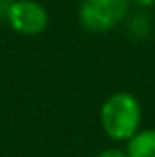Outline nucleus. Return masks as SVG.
<instances>
[{
    "instance_id": "1",
    "label": "nucleus",
    "mask_w": 155,
    "mask_h": 157,
    "mask_svg": "<svg viewBox=\"0 0 155 157\" xmlns=\"http://www.w3.org/2000/svg\"><path fill=\"white\" fill-rule=\"evenodd\" d=\"M141 109L131 94H113L101 107V125L112 139H131L137 133Z\"/></svg>"
},
{
    "instance_id": "2",
    "label": "nucleus",
    "mask_w": 155,
    "mask_h": 157,
    "mask_svg": "<svg viewBox=\"0 0 155 157\" xmlns=\"http://www.w3.org/2000/svg\"><path fill=\"white\" fill-rule=\"evenodd\" d=\"M127 12V0H81L80 24L89 32H105L117 26Z\"/></svg>"
},
{
    "instance_id": "3",
    "label": "nucleus",
    "mask_w": 155,
    "mask_h": 157,
    "mask_svg": "<svg viewBox=\"0 0 155 157\" xmlns=\"http://www.w3.org/2000/svg\"><path fill=\"white\" fill-rule=\"evenodd\" d=\"M8 24L18 34L36 36L46 30L48 26V12L36 0H16L8 6L6 12Z\"/></svg>"
},
{
    "instance_id": "4",
    "label": "nucleus",
    "mask_w": 155,
    "mask_h": 157,
    "mask_svg": "<svg viewBox=\"0 0 155 157\" xmlns=\"http://www.w3.org/2000/svg\"><path fill=\"white\" fill-rule=\"evenodd\" d=\"M127 157H155V129L137 131L127 143Z\"/></svg>"
},
{
    "instance_id": "5",
    "label": "nucleus",
    "mask_w": 155,
    "mask_h": 157,
    "mask_svg": "<svg viewBox=\"0 0 155 157\" xmlns=\"http://www.w3.org/2000/svg\"><path fill=\"white\" fill-rule=\"evenodd\" d=\"M97 157H127L123 153V151H119V149H105V151H101Z\"/></svg>"
},
{
    "instance_id": "6",
    "label": "nucleus",
    "mask_w": 155,
    "mask_h": 157,
    "mask_svg": "<svg viewBox=\"0 0 155 157\" xmlns=\"http://www.w3.org/2000/svg\"><path fill=\"white\" fill-rule=\"evenodd\" d=\"M137 4H141V6H153L155 0H135Z\"/></svg>"
}]
</instances>
